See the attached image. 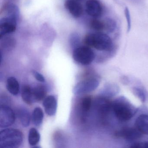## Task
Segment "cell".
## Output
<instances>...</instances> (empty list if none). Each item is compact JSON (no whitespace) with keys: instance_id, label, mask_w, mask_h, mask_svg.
Masks as SVG:
<instances>
[{"instance_id":"1","label":"cell","mask_w":148,"mask_h":148,"mask_svg":"<svg viewBox=\"0 0 148 148\" xmlns=\"http://www.w3.org/2000/svg\"><path fill=\"white\" fill-rule=\"evenodd\" d=\"M23 133L19 130L6 129L0 132V148H16L23 143Z\"/></svg>"},{"instance_id":"2","label":"cell","mask_w":148,"mask_h":148,"mask_svg":"<svg viewBox=\"0 0 148 148\" xmlns=\"http://www.w3.org/2000/svg\"><path fill=\"white\" fill-rule=\"evenodd\" d=\"M112 105L115 116L121 122L129 121L137 111L136 109L123 98L116 99Z\"/></svg>"},{"instance_id":"3","label":"cell","mask_w":148,"mask_h":148,"mask_svg":"<svg viewBox=\"0 0 148 148\" xmlns=\"http://www.w3.org/2000/svg\"><path fill=\"white\" fill-rule=\"evenodd\" d=\"M84 41L88 47L98 51H109L112 49L111 39L107 34L102 33L88 34L85 37Z\"/></svg>"},{"instance_id":"4","label":"cell","mask_w":148,"mask_h":148,"mask_svg":"<svg viewBox=\"0 0 148 148\" xmlns=\"http://www.w3.org/2000/svg\"><path fill=\"white\" fill-rule=\"evenodd\" d=\"M73 58L78 63L83 65H88L93 61L95 55L89 47H79L73 51Z\"/></svg>"},{"instance_id":"5","label":"cell","mask_w":148,"mask_h":148,"mask_svg":"<svg viewBox=\"0 0 148 148\" xmlns=\"http://www.w3.org/2000/svg\"><path fill=\"white\" fill-rule=\"evenodd\" d=\"M99 84V80L95 78L83 80L75 86L73 89V93L75 95H80L91 92L97 88Z\"/></svg>"},{"instance_id":"6","label":"cell","mask_w":148,"mask_h":148,"mask_svg":"<svg viewBox=\"0 0 148 148\" xmlns=\"http://www.w3.org/2000/svg\"><path fill=\"white\" fill-rule=\"evenodd\" d=\"M15 120V115L12 108L8 106H1L0 127L7 128L12 125Z\"/></svg>"},{"instance_id":"7","label":"cell","mask_w":148,"mask_h":148,"mask_svg":"<svg viewBox=\"0 0 148 148\" xmlns=\"http://www.w3.org/2000/svg\"><path fill=\"white\" fill-rule=\"evenodd\" d=\"M17 21L10 17H4L0 20V38L14 32L17 28Z\"/></svg>"},{"instance_id":"8","label":"cell","mask_w":148,"mask_h":148,"mask_svg":"<svg viewBox=\"0 0 148 148\" xmlns=\"http://www.w3.org/2000/svg\"><path fill=\"white\" fill-rule=\"evenodd\" d=\"M116 137L130 141L138 140L142 136V133L136 128H126L116 132Z\"/></svg>"},{"instance_id":"9","label":"cell","mask_w":148,"mask_h":148,"mask_svg":"<svg viewBox=\"0 0 148 148\" xmlns=\"http://www.w3.org/2000/svg\"><path fill=\"white\" fill-rule=\"evenodd\" d=\"M85 8L87 14L93 18H99L102 15L103 8L99 0H88Z\"/></svg>"},{"instance_id":"10","label":"cell","mask_w":148,"mask_h":148,"mask_svg":"<svg viewBox=\"0 0 148 148\" xmlns=\"http://www.w3.org/2000/svg\"><path fill=\"white\" fill-rule=\"evenodd\" d=\"M65 6L70 14L75 18H79L83 14V7L76 0H67L65 2Z\"/></svg>"},{"instance_id":"11","label":"cell","mask_w":148,"mask_h":148,"mask_svg":"<svg viewBox=\"0 0 148 148\" xmlns=\"http://www.w3.org/2000/svg\"><path fill=\"white\" fill-rule=\"evenodd\" d=\"M45 111L47 115L53 116L57 111V101L56 98L52 95H50L44 99L43 103Z\"/></svg>"},{"instance_id":"12","label":"cell","mask_w":148,"mask_h":148,"mask_svg":"<svg viewBox=\"0 0 148 148\" xmlns=\"http://www.w3.org/2000/svg\"><path fill=\"white\" fill-rule=\"evenodd\" d=\"M135 125L142 134L148 135V115L142 114L138 116L136 119Z\"/></svg>"},{"instance_id":"13","label":"cell","mask_w":148,"mask_h":148,"mask_svg":"<svg viewBox=\"0 0 148 148\" xmlns=\"http://www.w3.org/2000/svg\"><path fill=\"white\" fill-rule=\"evenodd\" d=\"M3 12L5 16V17H10L18 20L20 15L18 8L13 4L9 3L5 6Z\"/></svg>"},{"instance_id":"14","label":"cell","mask_w":148,"mask_h":148,"mask_svg":"<svg viewBox=\"0 0 148 148\" xmlns=\"http://www.w3.org/2000/svg\"><path fill=\"white\" fill-rule=\"evenodd\" d=\"M6 87L8 90L13 95L18 94L20 92V85L14 77H9L7 80Z\"/></svg>"},{"instance_id":"15","label":"cell","mask_w":148,"mask_h":148,"mask_svg":"<svg viewBox=\"0 0 148 148\" xmlns=\"http://www.w3.org/2000/svg\"><path fill=\"white\" fill-rule=\"evenodd\" d=\"M34 102H39L45 98L46 89L43 86H38L32 88Z\"/></svg>"},{"instance_id":"16","label":"cell","mask_w":148,"mask_h":148,"mask_svg":"<svg viewBox=\"0 0 148 148\" xmlns=\"http://www.w3.org/2000/svg\"><path fill=\"white\" fill-rule=\"evenodd\" d=\"M18 116L23 126L27 127L29 126L31 121V116L29 111L26 109L20 108L18 110Z\"/></svg>"},{"instance_id":"17","label":"cell","mask_w":148,"mask_h":148,"mask_svg":"<svg viewBox=\"0 0 148 148\" xmlns=\"http://www.w3.org/2000/svg\"><path fill=\"white\" fill-rule=\"evenodd\" d=\"M21 96L24 102L27 104L31 105L34 102L33 98L32 88L29 86L25 85L22 87Z\"/></svg>"},{"instance_id":"18","label":"cell","mask_w":148,"mask_h":148,"mask_svg":"<svg viewBox=\"0 0 148 148\" xmlns=\"http://www.w3.org/2000/svg\"><path fill=\"white\" fill-rule=\"evenodd\" d=\"M44 113L42 109L39 107L35 108L34 110L32 118L34 125L39 126L42 124L44 119Z\"/></svg>"},{"instance_id":"19","label":"cell","mask_w":148,"mask_h":148,"mask_svg":"<svg viewBox=\"0 0 148 148\" xmlns=\"http://www.w3.org/2000/svg\"><path fill=\"white\" fill-rule=\"evenodd\" d=\"M40 134L34 128H31L28 135V142L32 146H34L38 144L40 140Z\"/></svg>"},{"instance_id":"20","label":"cell","mask_w":148,"mask_h":148,"mask_svg":"<svg viewBox=\"0 0 148 148\" xmlns=\"http://www.w3.org/2000/svg\"><path fill=\"white\" fill-rule=\"evenodd\" d=\"M90 26L92 29L97 31L101 32L104 30L105 25L104 21H102L97 19H93L90 22Z\"/></svg>"},{"instance_id":"21","label":"cell","mask_w":148,"mask_h":148,"mask_svg":"<svg viewBox=\"0 0 148 148\" xmlns=\"http://www.w3.org/2000/svg\"><path fill=\"white\" fill-rule=\"evenodd\" d=\"M104 23L105 28V30L108 33H112L116 27V23L115 21L110 18L106 19L104 21Z\"/></svg>"},{"instance_id":"22","label":"cell","mask_w":148,"mask_h":148,"mask_svg":"<svg viewBox=\"0 0 148 148\" xmlns=\"http://www.w3.org/2000/svg\"><path fill=\"white\" fill-rule=\"evenodd\" d=\"M4 39H1V46L5 49H10L12 48L15 45V42L14 38H6L5 36L2 37Z\"/></svg>"},{"instance_id":"23","label":"cell","mask_w":148,"mask_h":148,"mask_svg":"<svg viewBox=\"0 0 148 148\" xmlns=\"http://www.w3.org/2000/svg\"><path fill=\"white\" fill-rule=\"evenodd\" d=\"M92 105V99L90 97H86L83 99L81 102V109L83 112L87 113L90 111Z\"/></svg>"},{"instance_id":"24","label":"cell","mask_w":148,"mask_h":148,"mask_svg":"<svg viewBox=\"0 0 148 148\" xmlns=\"http://www.w3.org/2000/svg\"><path fill=\"white\" fill-rule=\"evenodd\" d=\"M132 90L134 94L137 96L143 103L145 102L146 100V96L143 90L138 87H133Z\"/></svg>"},{"instance_id":"25","label":"cell","mask_w":148,"mask_h":148,"mask_svg":"<svg viewBox=\"0 0 148 148\" xmlns=\"http://www.w3.org/2000/svg\"><path fill=\"white\" fill-rule=\"evenodd\" d=\"M124 13L127 23V32H129L130 31L131 28V19L130 11H129L128 8H125V9Z\"/></svg>"},{"instance_id":"26","label":"cell","mask_w":148,"mask_h":148,"mask_svg":"<svg viewBox=\"0 0 148 148\" xmlns=\"http://www.w3.org/2000/svg\"><path fill=\"white\" fill-rule=\"evenodd\" d=\"M130 147L133 148H148V142L134 143Z\"/></svg>"},{"instance_id":"27","label":"cell","mask_w":148,"mask_h":148,"mask_svg":"<svg viewBox=\"0 0 148 148\" xmlns=\"http://www.w3.org/2000/svg\"><path fill=\"white\" fill-rule=\"evenodd\" d=\"M32 73L33 75L34 76V77L38 81L42 82V83H44L45 81V77L41 73H39L34 71V70L32 71Z\"/></svg>"},{"instance_id":"28","label":"cell","mask_w":148,"mask_h":148,"mask_svg":"<svg viewBox=\"0 0 148 148\" xmlns=\"http://www.w3.org/2000/svg\"><path fill=\"white\" fill-rule=\"evenodd\" d=\"M140 0H130V1H132L133 2H138L140 1Z\"/></svg>"}]
</instances>
